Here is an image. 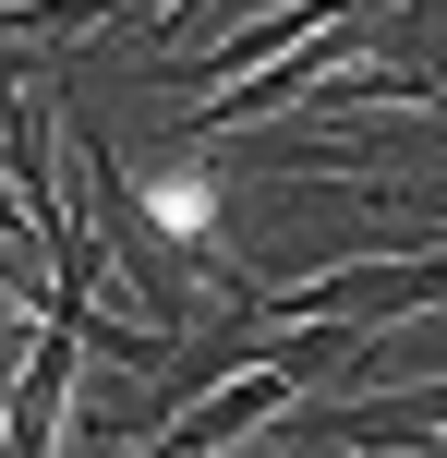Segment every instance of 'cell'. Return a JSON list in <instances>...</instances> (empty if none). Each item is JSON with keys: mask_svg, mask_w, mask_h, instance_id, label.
Masks as SVG:
<instances>
[]
</instances>
